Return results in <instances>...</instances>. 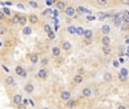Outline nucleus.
<instances>
[{
    "label": "nucleus",
    "mask_w": 129,
    "mask_h": 109,
    "mask_svg": "<svg viewBox=\"0 0 129 109\" xmlns=\"http://www.w3.org/2000/svg\"><path fill=\"white\" fill-rule=\"evenodd\" d=\"M92 4L97 8H106L109 5V2H106V0H97V2H93Z\"/></svg>",
    "instance_id": "aec40b11"
},
{
    "label": "nucleus",
    "mask_w": 129,
    "mask_h": 109,
    "mask_svg": "<svg viewBox=\"0 0 129 109\" xmlns=\"http://www.w3.org/2000/svg\"><path fill=\"white\" fill-rule=\"evenodd\" d=\"M7 21H9V18L4 14L3 10H0V22H7Z\"/></svg>",
    "instance_id": "7c9ffc66"
},
{
    "label": "nucleus",
    "mask_w": 129,
    "mask_h": 109,
    "mask_svg": "<svg viewBox=\"0 0 129 109\" xmlns=\"http://www.w3.org/2000/svg\"><path fill=\"white\" fill-rule=\"evenodd\" d=\"M59 47H61V49H62L63 52H66V53H71L72 49H74L72 42H70V40H67V39H63V40L61 42Z\"/></svg>",
    "instance_id": "7ed1b4c3"
},
{
    "label": "nucleus",
    "mask_w": 129,
    "mask_h": 109,
    "mask_svg": "<svg viewBox=\"0 0 129 109\" xmlns=\"http://www.w3.org/2000/svg\"><path fill=\"white\" fill-rule=\"evenodd\" d=\"M36 78L41 82H45L49 78V70L47 68H39L36 71Z\"/></svg>",
    "instance_id": "f03ea898"
},
{
    "label": "nucleus",
    "mask_w": 129,
    "mask_h": 109,
    "mask_svg": "<svg viewBox=\"0 0 129 109\" xmlns=\"http://www.w3.org/2000/svg\"><path fill=\"white\" fill-rule=\"evenodd\" d=\"M43 109H52V108H49V106H44V108H43Z\"/></svg>",
    "instance_id": "c03bdc74"
},
{
    "label": "nucleus",
    "mask_w": 129,
    "mask_h": 109,
    "mask_svg": "<svg viewBox=\"0 0 129 109\" xmlns=\"http://www.w3.org/2000/svg\"><path fill=\"white\" fill-rule=\"evenodd\" d=\"M128 75H129V70H128L126 68H121L117 77H119V81H120V82H126Z\"/></svg>",
    "instance_id": "4468645a"
},
{
    "label": "nucleus",
    "mask_w": 129,
    "mask_h": 109,
    "mask_svg": "<svg viewBox=\"0 0 129 109\" xmlns=\"http://www.w3.org/2000/svg\"><path fill=\"white\" fill-rule=\"evenodd\" d=\"M27 4H28V7L34 8V9H38V8H39V4H38L36 2H28Z\"/></svg>",
    "instance_id": "473e14b6"
},
{
    "label": "nucleus",
    "mask_w": 129,
    "mask_h": 109,
    "mask_svg": "<svg viewBox=\"0 0 129 109\" xmlns=\"http://www.w3.org/2000/svg\"><path fill=\"white\" fill-rule=\"evenodd\" d=\"M83 43L85 46H89V44H92L93 43V39H85V38H83Z\"/></svg>",
    "instance_id": "72a5a7b5"
},
{
    "label": "nucleus",
    "mask_w": 129,
    "mask_h": 109,
    "mask_svg": "<svg viewBox=\"0 0 129 109\" xmlns=\"http://www.w3.org/2000/svg\"><path fill=\"white\" fill-rule=\"evenodd\" d=\"M114 66L117 68V66H119V62H117V61H114Z\"/></svg>",
    "instance_id": "79ce46f5"
},
{
    "label": "nucleus",
    "mask_w": 129,
    "mask_h": 109,
    "mask_svg": "<svg viewBox=\"0 0 129 109\" xmlns=\"http://www.w3.org/2000/svg\"><path fill=\"white\" fill-rule=\"evenodd\" d=\"M50 55H52V57L53 59H59L62 56V49L59 46H53L50 48Z\"/></svg>",
    "instance_id": "9d476101"
},
{
    "label": "nucleus",
    "mask_w": 129,
    "mask_h": 109,
    "mask_svg": "<svg viewBox=\"0 0 129 109\" xmlns=\"http://www.w3.org/2000/svg\"><path fill=\"white\" fill-rule=\"evenodd\" d=\"M49 12H50L49 9H45V10H44V12H43L41 14H43V16H48V14H49Z\"/></svg>",
    "instance_id": "ea45409f"
},
{
    "label": "nucleus",
    "mask_w": 129,
    "mask_h": 109,
    "mask_svg": "<svg viewBox=\"0 0 129 109\" xmlns=\"http://www.w3.org/2000/svg\"><path fill=\"white\" fill-rule=\"evenodd\" d=\"M112 74L110 73V71H106V73H103V81L105 82H107V83H110L111 81H112Z\"/></svg>",
    "instance_id": "b1692460"
},
{
    "label": "nucleus",
    "mask_w": 129,
    "mask_h": 109,
    "mask_svg": "<svg viewBox=\"0 0 129 109\" xmlns=\"http://www.w3.org/2000/svg\"><path fill=\"white\" fill-rule=\"evenodd\" d=\"M67 34H70V35H75V34H76V27L69 25V26H67Z\"/></svg>",
    "instance_id": "c85d7f7f"
},
{
    "label": "nucleus",
    "mask_w": 129,
    "mask_h": 109,
    "mask_svg": "<svg viewBox=\"0 0 129 109\" xmlns=\"http://www.w3.org/2000/svg\"><path fill=\"white\" fill-rule=\"evenodd\" d=\"M48 38H50V39H56V34H54V31L50 32V34H48Z\"/></svg>",
    "instance_id": "58836bf2"
},
{
    "label": "nucleus",
    "mask_w": 129,
    "mask_h": 109,
    "mask_svg": "<svg viewBox=\"0 0 129 109\" xmlns=\"http://www.w3.org/2000/svg\"><path fill=\"white\" fill-rule=\"evenodd\" d=\"M23 91L27 94V95H32L35 91V84L32 83L31 81H26V83L23 84Z\"/></svg>",
    "instance_id": "1a4fd4ad"
},
{
    "label": "nucleus",
    "mask_w": 129,
    "mask_h": 109,
    "mask_svg": "<svg viewBox=\"0 0 129 109\" xmlns=\"http://www.w3.org/2000/svg\"><path fill=\"white\" fill-rule=\"evenodd\" d=\"M4 86L7 87V88H9V87H12V88H16V79L13 75H10V74H7L5 77H4V81H3Z\"/></svg>",
    "instance_id": "39448f33"
},
{
    "label": "nucleus",
    "mask_w": 129,
    "mask_h": 109,
    "mask_svg": "<svg viewBox=\"0 0 129 109\" xmlns=\"http://www.w3.org/2000/svg\"><path fill=\"white\" fill-rule=\"evenodd\" d=\"M10 99V105H12L13 108H16V106H18L19 104H22L23 103V96H22V94L21 92H14L12 96L9 97Z\"/></svg>",
    "instance_id": "f257e3e1"
},
{
    "label": "nucleus",
    "mask_w": 129,
    "mask_h": 109,
    "mask_svg": "<svg viewBox=\"0 0 129 109\" xmlns=\"http://www.w3.org/2000/svg\"><path fill=\"white\" fill-rule=\"evenodd\" d=\"M79 105V101L76 99H70L69 101L64 103V106H66L67 109H76Z\"/></svg>",
    "instance_id": "2eb2a0df"
},
{
    "label": "nucleus",
    "mask_w": 129,
    "mask_h": 109,
    "mask_svg": "<svg viewBox=\"0 0 129 109\" xmlns=\"http://www.w3.org/2000/svg\"><path fill=\"white\" fill-rule=\"evenodd\" d=\"M101 44H102V47H111V38L109 35H102Z\"/></svg>",
    "instance_id": "f3484780"
},
{
    "label": "nucleus",
    "mask_w": 129,
    "mask_h": 109,
    "mask_svg": "<svg viewBox=\"0 0 129 109\" xmlns=\"http://www.w3.org/2000/svg\"><path fill=\"white\" fill-rule=\"evenodd\" d=\"M5 75H7V74H4L2 70H0V82H3V81H4V77H5Z\"/></svg>",
    "instance_id": "e433bc0d"
},
{
    "label": "nucleus",
    "mask_w": 129,
    "mask_h": 109,
    "mask_svg": "<svg viewBox=\"0 0 129 109\" xmlns=\"http://www.w3.org/2000/svg\"><path fill=\"white\" fill-rule=\"evenodd\" d=\"M116 109H128V108H126V105H124V104H119V105L116 106Z\"/></svg>",
    "instance_id": "4c0bfd02"
},
{
    "label": "nucleus",
    "mask_w": 129,
    "mask_h": 109,
    "mask_svg": "<svg viewBox=\"0 0 129 109\" xmlns=\"http://www.w3.org/2000/svg\"><path fill=\"white\" fill-rule=\"evenodd\" d=\"M124 52H125L124 47H123V46H120V47H119V55H120V56H123V55H124Z\"/></svg>",
    "instance_id": "c9c22d12"
},
{
    "label": "nucleus",
    "mask_w": 129,
    "mask_h": 109,
    "mask_svg": "<svg viewBox=\"0 0 129 109\" xmlns=\"http://www.w3.org/2000/svg\"><path fill=\"white\" fill-rule=\"evenodd\" d=\"M43 31L47 32V35H48V34H50V32H53L52 26H50L49 24H44V25H43Z\"/></svg>",
    "instance_id": "cd10ccee"
},
{
    "label": "nucleus",
    "mask_w": 129,
    "mask_h": 109,
    "mask_svg": "<svg viewBox=\"0 0 129 109\" xmlns=\"http://www.w3.org/2000/svg\"><path fill=\"white\" fill-rule=\"evenodd\" d=\"M59 99L62 100V101H69L70 99H72V94H71V91H69V90H62L61 91V94H59Z\"/></svg>",
    "instance_id": "9b49d317"
},
{
    "label": "nucleus",
    "mask_w": 129,
    "mask_h": 109,
    "mask_svg": "<svg viewBox=\"0 0 129 109\" xmlns=\"http://www.w3.org/2000/svg\"><path fill=\"white\" fill-rule=\"evenodd\" d=\"M84 82V75L83 74H79V73H76V74H75L74 75V78H72V83L74 84H81Z\"/></svg>",
    "instance_id": "dca6fc26"
},
{
    "label": "nucleus",
    "mask_w": 129,
    "mask_h": 109,
    "mask_svg": "<svg viewBox=\"0 0 129 109\" xmlns=\"http://www.w3.org/2000/svg\"><path fill=\"white\" fill-rule=\"evenodd\" d=\"M81 97L83 99H90V97L94 95V91L92 90V87H89V86H85V87H83V90H81Z\"/></svg>",
    "instance_id": "6e6552de"
},
{
    "label": "nucleus",
    "mask_w": 129,
    "mask_h": 109,
    "mask_svg": "<svg viewBox=\"0 0 129 109\" xmlns=\"http://www.w3.org/2000/svg\"><path fill=\"white\" fill-rule=\"evenodd\" d=\"M76 13L79 14V16H81V14H84V13H92L89 9H87L85 7H83V5H76Z\"/></svg>",
    "instance_id": "412c9836"
},
{
    "label": "nucleus",
    "mask_w": 129,
    "mask_h": 109,
    "mask_svg": "<svg viewBox=\"0 0 129 109\" xmlns=\"http://www.w3.org/2000/svg\"><path fill=\"white\" fill-rule=\"evenodd\" d=\"M14 73H16V75L18 78H21V79H26L27 78V71H26V69L22 66V65H16V68H14Z\"/></svg>",
    "instance_id": "423d86ee"
},
{
    "label": "nucleus",
    "mask_w": 129,
    "mask_h": 109,
    "mask_svg": "<svg viewBox=\"0 0 129 109\" xmlns=\"http://www.w3.org/2000/svg\"><path fill=\"white\" fill-rule=\"evenodd\" d=\"M27 59H28V61L31 62V65H39V62H40V59H39V56H38V53H35V52L28 53Z\"/></svg>",
    "instance_id": "ddd939ff"
},
{
    "label": "nucleus",
    "mask_w": 129,
    "mask_h": 109,
    "mask_svg": "<svg viewBox=\"0 0 129 109\" xmlns=\"http://www.w3.org/2000/svg\"><path fill=\"white\" fill-rule=\"evenodd\" d=\"M2 66H3V69H4V70H5V71H8V68H7V66H5V65H2Z\"/></svg>",
    "instance_id": "37998d69"
},
{
    "label": "nucleus",
    "mask_w": 129,
    "mask_h": 109,
    "mask_svg": "<svg viewBox=\"0 0 129 109\" xmlns=\"http://www.w3.org/2000/svg\"><path fill=\"white\" fill-rule=\"evenodd\" d=\"M126 52H128V55H129V47H128V49H126Z\"/></svg>",
    "instance_id": "a18cd8bd"
},
{
    "label": "nucleus",
    "mask_w": 129,
    "mask_h": 109,
    "mask_svg": "<svg viewBox=\"0 0 129 109\" xmlns=\"http://www.w3.org/2000/svg\"><path fill=\"white\" fill-rule=\"evenodd\" d=\"M14 109H27V105H25V104L22 103V104H19L18 106H16Z\"/></svg>",
    "instance_id": "f704fd0d"
},
{
    "label": "nucleus",
    "mask_w": 129,
    "mask_h": 109,
    "mask_svg": "<svg viewBox=\"0 0 129 109\" xmlns=\"http://www.w3.org/2000/svg\"><path fill=\"white\" fill-rule=\"evenodd\" d=\"M111 52H112L111 47H102V53L105 55V56H110Z\"/></svg>",
    "instance_id": "c756f323"
},
{
    "label": "nucleus",
    "mask_w": 129,
    "mask_h": 109,
    "mask_svg": "<svg viewBox=\"0 0 129 109\" xmlns=\"http://www.w3.org/2000/svg\"><path fill=\"white\" fill-rule=\"evenodd\" d=\"M49 64H50V59H49V57H47V56L41 57V59H40V62H39L40 68H47Z\"/></svg>",
    "instance_id": "4be33fe9"
},
{
    "label": "nucleus",
    "mask_w": 129,
    "mask_h": 109,
    "mask_svg": "<svg viewBox=\"0 0 129 109\" xmlns=\"http://www.w3.org/2000/svg\"><path fill=\"white\" fill-rule=\"evenodd\" d=\"M28 103L31 104V106H35V103H34V100H32L31 97H30V99H28Z\"/></svg>",
    "instance_id": "a19ab883"
},
{
    "label": "nucleus",
    "mask_w": 129,
    "mask_h": 109,
    "mask_svg": "<svg viewBox=\"0 0 129 109\" xmlns=\"http://www.w3.org/2000/svg\"><path fill=\"white\" fill-rule=\"evenodd\" d=\"M3 12H4V14H5L7 17H9V18L13 16V14H12V12H10V9H8V8H4V9H3Z\"/></svg>",
    "instance_id": "2f4dec72"
},
{
    "label": "nucleus",
    "mask_w": 129,
    "mask_h": 109,
    "mask_svg": "<svg viewBox=\"0 0 129 109\" xmlns=\"http://www.w3.org/2000/svg\"><path fill=\"white\" fill-rule=\"evenodd\" d=\"M28 24V14H21V20H19V26L21 27H26Z\"/></svg>",
    "instance_id": "a211bd4d"
},
{
    "label": "nucleus",
    "mask_w": 129,
    "mask_h": 109,
    "mask_svg": "<svg viewBox=\"0 0 129 109\" xmlns=\"http://www.w3.org/2000/svg\"><path fill=\"white\" fill-rule=\"evenodd\" d=\"M7 32H8V26L4 25V24H0V37L5 35Z\"/></svg>",
    "instance_id": "a878e982"
},
{
    "label": "nucleus",
    "mask_w": 129,
    "mask_h": 109,
    "mask_svg": "<svg viewBox=\"0 0 129 109\" xmlns=\"http://www.w3.org/2000/svg\"><path fill=\"white\" fill-rule=\"evenodd\" d=\"M101 31H102V34H103V35H109L110 32H111V27H110V25L103 24V25L101 26Z\"/></svg>",
    "instance_id": "5701e85b"
},
{
    "label": "nucleus",
    "mask_w": 129,
    "mask_h": 109,
    "mask_svg": "<svg viewBox=\"0 0 129 109\" xmlns=\"http://www.w3.org/2000/svg\"><path fill=\"white\" fill-rule=\"evenodd\" d=\"M19 20H21V14L19 13H16V14H13L12 17L9 18L8 24L10 26H19Z\"/></svg>",
    "instance_id": "f8f14e48"
},
{
    "label": "nucleus",
    "mask_w": 129,
    "mask_h": 109,
    "mask_svg": "<svg viewBox=\"0 0 129 109\" xmlns=\"http://www.w3.org/2000/svg\"><path fill=\"white\" fill-rule=\"evenodd\" d=\"M83 38H85V39H93V30H84V35H83Z\"/></svg>",
    "instance_id": "393cba45"
},
{
    "label": "nucleus",
    "mask_w": 129,
    "mask_h": 109,
    "mask_svg": "<svg viewBox=\"0 0 129 109\" xmlns=\"http://www.w3.org/2000/svg\"><path fill=\"white\" fill-rule=\"evenodd\" d=\"M40 17L36 14V13H30L28 14V25L31 26V27H36V26H39L40 25Z\"/></svg>",
    "instance_id": "20e7f679"
},
{
    "label": "nucleus",
    "mask_w": 129,
    "mask_h": 109,
    "mask_svg": "<svg viewBox=\"0 0 129 109\" xmlns=\"http://www.w3.org/2000/svg\"><path fill=\"white\" fill-rule=\"evenodd\" d=\"M32 31H34V27H31L30 25L22 29V32H23L25 35H30V34H32Z\"/></svg>",
    "instance_id": "bb28decb"
},
{
    "label": "nucleus",
    "mask_w": 129,
    "mask_h": 109,
    "mask_svg": "<svg viewBox=\"0 0 129 109\" xmlns=\"http://www.w3.org/2000/svg\"><path fill=\"white\" fill-rule=\"evenodd\" d=\"M126 43H128V44H129V39H126Z\"/></svg>",
    "instance_id": "49530a36"
},
{
    "label": "nucleus",
    "mask_w": 129,
    "mask_h": 109,
    "mask_svg": "<svg viewBox=\"0 0 129 109\" xmlns=\"http://www.w3.org/2000/svg\"><path fill=\"white\" fill-rule=\"evenodd\" d=\"M67 3L66 2H62V0H59V2H56V4H54V7L58 9V10H62V12H64V9L67 8Z\"/></svg>",
    "instance_id": "6ab92c4d"
},
{
    "label": "nucleus",
    "mask_w": 129,
    "mask_h": 109,
    "mask_svg": "<svg viewBox=\"0 0 129 109\" xmlns=\"http://www.w3.org/2000/svg\"><path fill=\"white\" fill-rule=\"evenodd\" d=\"M64 16H66L67 18H75L78 16V13H76V7H74V5H67V8L64 9Z\"/></svg>",
    "instance_id": "0eeeda50"
}]
</instances>
